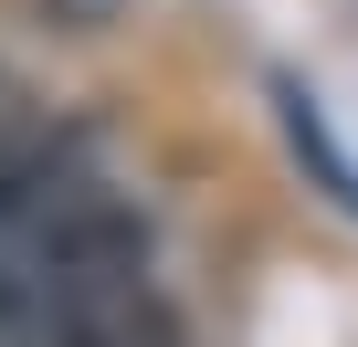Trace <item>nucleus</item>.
I'll return each instance as SVG.
<instances>
[{"mask_svg": "<svg viewBox=\"0 0 358 347\" xmlns=\"http://www.w3.org/2000/svg\"><path fill=\"white\" fill-rule=\"evenodd\" d=\"M85 168H95V158H85L74 137H53V126H11V116H0V253H11V242H22V232L85 179Z\"/></svg>", "mask_w": 358, "mask_h": 347, "instance_id": "nucleus-1", "label": "nucleus"}, {"mask_svg": "<svg viewBox=\"0 0 358 347\" xmlns=\"http://www.w3.org/2000/svg\"><path fill=\"white\" fill-rule=\"evenodd\" d=\"M285 126H295V147H306V158H316V168H327V179H337V200H348V211H358V168H348V158H337V137H327V105H316V95H306V84H285Z\"/></svg>", "mask_w": 358, "mask_h": 347, "instance_id": "nucleus-2", "label": "nucleus"}]
</instances>
